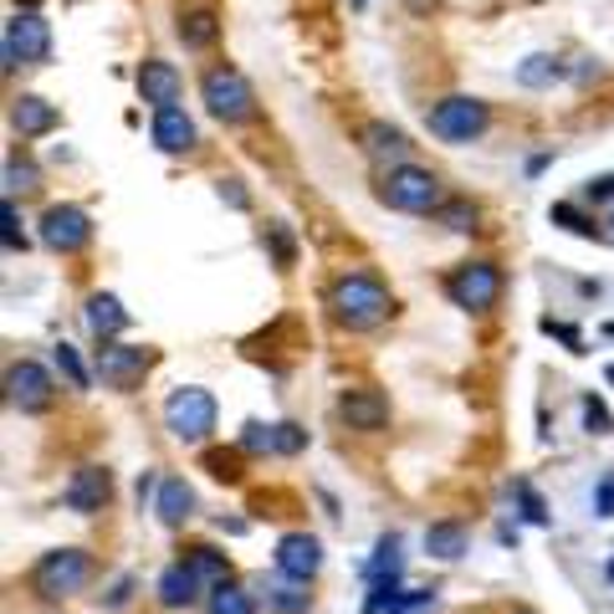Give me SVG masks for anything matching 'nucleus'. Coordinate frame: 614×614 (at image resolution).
Segmentation results:
<instances>
[{
	"label": "nucleus",
	"instance_id": "nucleus-1",
	"mask_svg": "<svg viewBox=\"0 0 614 614\" xmlns=\"http://www.w3.org/2000/svg\"><path fill=\"white\" fill-rule=\"evenodd\" d=\"M328 308L344 328L359 333V328H380L384 317L395 313V298H389V287H384L374 272H344V277L328 287Z\"/></svg>",
	"mask_w": 614,
	"mask_h": 614
},
{
	"label": "nucleus",
	"instance_id": "nucleus-2",
	"mask_svg": "<svg viewBox=\"0 0 614 614\" xmlns=\"http://www.w3.org/2000/svg\"><path fill=\"white\" fill-rule=\"evenodd\" d=\"M374 195H380L389 210H410V216H435V210L446 205L441 180L420 165H389L380 174V184H374Z\"/></svg>",
	"mask_w": 614,
	"mask_h": 614
},
{
	"label": "nucleus",
	"instance_id": "nucleus-3",
	"mask_svg": "<svg viewBox=\"0 0 614 614\" xmlns=\"http://www.w3.org/2000/svg\"><path fill=\"white\" fill-rule=\"evenodd\" d=\"M200 98H205L210 118H220V123H246V118H256V93H251L246 72L231 67V62L205 67V77H200Z\"/></svg>",
	"mask_w": 614,
	"mask_h": 614
},
{
	"label": "nucleus",
	"instance_id": "nucleus-4",
	"mask_svg": "<svg viewBox=\"0 0 614 614\" xmlns=\"http://www.w3.org/2000/svg\"><path fill=\"white\" fill-rule=\"evenodd\" d=\"M165 425L174 441H205V435L216 431V395L210 389H200V384H180V389H169L165 399Z\"/></svg>",
	"mask_w": 614,
	"mask_h": 614
},
{
	"label": "nucleus",
	"instance_id": "nucleus-5",
	"mask_svg": "<svg viewBox=\"0 0 614 614\" xmlns=\"http://www.w3.org/2000/svg\"><path fill=\"white\" fill-rule=\"evenodd\" d=\"M425 123H431L435 139H446V144H471V139H482L486 123H492V113H486L482 98H471V93H450V98H441L425 113Z\"/></svg>",
	"mask_w": 614,
	"mask_h": 614
},
{
	"label": "nucleus",
	"instance_id": "nucleus-6",
	"mask_svg": "<svg viewBox=\"0 0 614 614\" xmlns=\"http://www.w3.org/2000/svg\"><path fill=\"white\" fill-rule=\"evenodd\" d=\"M0 57H5V72H16V67H36L51 57V26L41 11H16V16L5 21V41H0Z\"/></svg>",
	"mask_w": 614,
	"mask_h": 614
},
{
	"label": "nucleus",
	"instance_id": "nucleus-7",
	"mask_svg": "<svg viewBox=\"0 0 614 614\" xmlns=\"http://www.w3.org/2000/svg\"><path fill=\"white\" fill-rule=\"evenodd\" d=\"M87 574H93V564H87L83 549H57V553H41V564L32 568V589L36 599H67L83 589Z\"/></svg>",
	"mask_w": 614,
	"mask_h": 614
},
{
	"label": "nucleus",
	"instance_id": "nucleus-8",
	"mask_svg": "<svg viewBox=\"0 0 614 614\" xmlns=\"http://www.w3.org/2000/svg\"><path fill=\"white\" fill-rule=\"evenodd\" d=\"M446 298L466 313H486V308H497L502 298V272L492 262H466L456 266L446 277Z\"/></svg>",
	"mask_w": 614,
	"mask_h": 614
},
{
	"label": "nucleus",
	"instance_id": "nucleus-9",
	"mask_svg": "<svg viewBox=\"0 0 614 614\" xmlns=\"http://www.w3.org/2000/svg\"><path fill=\"white\" fill-rule=\"evenodd\" d=\"M41 241H47L57 256H77V251L93 241V220L77 205H51L41 216Z\"/></svg>",
	"mask_w": 614,
	"mask_h": 614
},
{
	"label": "nucleus",
	"instance_id": "nucleus-10",
	"mask_svg": "<svg viewBox=\"0 0 614 614\" xmlns=\"http://www.w3.org/2000/svg\"><path fill=\"white\" fill-rule=\"evenodd\" d=\"M154 353L149 349H133V344H103L98 349V374L103 384H113V389H139L144 374H149Z\"/></svg>",
	"mask_w": 614,
	"mask_h": 614
},
{
	"label": "nucleus",
	"instance_id": "nucleus-11",
	"mask_svg": "<svg viewBox=\"0 0 614 614\" xmlns=\"http://www.w3.org/2000/svg\"><path fill=\"white\" fill-rule=\"evenodd\" d=\"M5 399L16 405V410H47L51 405V374L41 364H32V359H21V364L5 369Z\"/></svg>",
	"mask_w": 614,
	"mask_h": 614
},
{
	"label": "nucleus",
	"instance_id": "nucleus-12",
	"mask_svg": "<svg viewBox=\"0 0 614 614\" xmlns=\"http://www.w3.org/2000/svg\"><path fill=\"white\" fill-rule=\"evenodd\" d=\"M108 497H113V477L103 471V466H83L72 482H67L62 502H67V513H103L108 507Z\"/></svg>",
	"mask_w": 614,
	"mask_h": 614
},
{
	"label": "nucleus",
	"instance_id": "nucleus-13",
	"mask_svg": "<svg viewBox=\"0 0 614 614\" xmlns=\"http://www.w3.org/2000/svg\"><path fill=\"white\" fill-rule=\"evenodd\" d=\"M180 72H174V62H165V57H144L139 62V98L149 103V108H169V103H180Z\"/></svg>",
	"mask_w": 614,
	"mask_h": 614
},
{
	"label": "nucleus",
	"instance_id": "nucleus-14",
	"mask_svg": "<svg viewBox=\"0 0 614 614\" xmlns=\"http://www.w3.org/2000/svg\"><path fill=\"white\" fill-rule=\"evenodd\" d=\"M317 564H323V549H317V538H308V532H287L282 543H277V574L282 579H313Z\"/></svg>",
	"mask_w": 614,
	"mask_h": 614
},
{
	"label": "nucleus",
	"instance_id": "nucleus-15",
	"mask_svg": "<svg viewBox=\"0 0 614 614\" xmlns=\"http://www.w3.org/2000/svg\"><path fill=\"white\" fill-rule=\"evenodd\" d=\"M154 144H159V149L165 154H190L195 149V123H190V113H184V108H174V103H169V108H154Z\"/></svg>",
	"mask_w": 614,
	"mask_h": 614
},
{
	"label": "nucleus",
	"instance_id": "nucleus-16",
	"mask_svg": "<svg viewBox=\"0 0 614 614\" xmlns=\"http://www.w3.org/2000/svg\"><path fill=\"white\" fill-rule=\"evenodd\" d=\"M359 144H364L369 159H395V165H405V154H410V133L395 129V123H384V118H374V123L359 129Z\"/></svg>",
	"mask_w": 614,
	"mask_h": 614
},
{
	"label": "nucleus",
	"instance_id": "nucleus-17",
	"mask_svg": "<svg viewBox=\"0 0 614 614\" xmlns=\"http://www.w3.org/2000/svg\"><path fill=\"white\" fill-rule=\"evenodd\" d=\"M338 416L349 420L353 431H384L389 405H384V395H374V389H349V395L338 399Z\"/></svg>",
	"mask_w": 614,
	"mask_h": 614
},
{
	"label": "nucleus",
	"instance_id": "nucleus-18",
	"mask_svg": "<svg viewBox=\"0 0 614 614\" xmlns=\"http://www.w3.org/2000/svg\"><path fill=\"white\" fill-rule=\"evenodd\" d=\"M11 129H16L21 139H41V133L57 129V108H51L47 98H36V93H21V98L11 103Z\"/></svg>",
	"mask_w": 614,
	"mask_h": 614
},
{
	"label": "nucleus",
	"instance_id": "nucleus-19",
	"mask_svg": "<svg viewBox=\"0 0 614 614\" xmlns=\"http://www.w3.org/2000/svg\"><path fill=\"white\" fill-rule=\"evenodd\" d=\"M174 36L184 41V51H205L220 41V16L210 11V5H200V11H180V21H174Z\"/></svg>",
	"mask_w": 614,
	"mask_h": 614
},
{
	"label": "nucleus",
	"instance_id": "nucleus-20",
	"mask_svg": "<svg viewBox=\"0 0 614 614\" xmlns=\"http://www.w3.org/2000/svg\"><path fill=\"white\" fill-rule=\"evenodd\" d=\"M87 328L108 344V338H118V333L129 328V308H123L113 292H93V298H87Z\"/></svg>",
	"mask_w": 614,
	"mask_h": 614
},
{
	"label": "nucleus",
	"instance_id": "nucleus-21",
	"mask_svg": "<svg viewBox=\"0 0 614 614\" xmlns=\"http://www.w3.org/2000/svg\"><path fill=\"white\" fill-rule=\"evenodd\" d=\"M154 513H159L165 528H180V522H190V513H195V492H190L180 477H165V482H159V497H154Z\"/></svg>",
	"mask_w": 614,
	"mask_h": 614
},
{
	"label": "nucleus",
	"instance_id": "nucleus-22",
	"mask_svg": "<svg viewBox=\"0 0 614 614\" xmlns=\"http://www.w3.org/2000/svg\"><path fill=\"white\" fill-rule=\"evenodd\" d=\"M195 594H200V574L190 564H174L159 574V604H165V610H190Z\"/></svg>",
	"mask_w": 614,
	"mask_h": 614
},
{
	"label": "nucleus",
	"instance_id": "nucleus-23",
	"mask_svg": "<svg viewBox=\"0 0 614 614\" xmlns=\"http://www.w3.org/2000/svg\"><path fill=\"white\" fill-rule=\"evenodd\" d=\"M425 553L441 558V564H456L466 553V528L461 522H431V528H425Z\"/></svg>",
	"mask_w": 614,
	"mask_h": 614
},
{
	"label": "nucleus",
	"instance_id": "nucleus-24",
	"mask_svg": "<svg viewBox=\"0 0 614 614\" xmlns=\"http://www.w3.org/2000/svg\"><path fill=\"white\" fill-rule=\"evenodd\" d=\"M558 77H564V62H558L553 51H532L528 62L517 67V83L522 87H553Z\"/></svg>",
	"mask_w": 614,
	"mask_h": 614
},
{
	"label": "nucleus",
	"instance_id": "nucleus-25",
	"mask_svg": "<svg viewBox=\"0 0 614 614\" xmlns=\"http://www.w3.org/2000/svg\"><path fill=\"white\" fill-rule=\"evenodd\" d=\"M184 564L195 568L200 579H210V583H226V579H231V564H226V553H220V549H205V543L184 553Z\"/></svg>",
	"mask_w": 614,
	"mask_h": 614
},
{
	"label": "nucleus",
	"instance_id": "nucleus-26",
	"mask_svg": "<svg viewBox=\"0 0 614 614\" xmlns=\"http://www.w3.org/2000/svg\"><path fill=\"white\" fill-rule=\"evenodd\" d=\"M364 579H399V538L389 532V538H380V549H374V558L364 564Z\"/></svg>",
	"mask_w": 614,
	"mask_h": 614
},
{
	"label": "nucleus",
	"instance_id": "nucleus-27",
	"mask_svg": "<svg viewBox=\"0 0 614 614\" xmlns=\"http://www.w3.org/2000/svg\"><path fill=\"white\" fill-rule=\"evenodd\" d=\"M435 220H441L446 231H456V236H471L482 216H477V205H471V200H446V205L435 210Z\"/></svg>",
	"mask_w": 614,
	"mask_h": 614
},
{
	"label": "nucleus",
	"instance_id": "nucleus-28",
	"mask_svg": "<svg viewBox=\"0 0 614 614\" xmlns=\"http://www.w3.org/2000/svg\"><path fill=\"white\" fill-rule=\"evenodd\" d=\"M266 594H272V610H282V614H308V604H313V594H302V579L272 583Z\"/></svg>",
	"mask_w": 614,
	"mask_h": 614
},
{
	"label": "nucleus",
	"instance_id": "nucleus-29",
	"mask_svg": "<svg viewBox=\"0 0 614 614\" xmlns=\"http://www.w3.org/2000/svg\"><path fill=\"white\" fill-rule=\"evenodd\" d=\"M210 614H256L246 589H236V583H216V594H210Z\"/></svg>",
	"mask_w": 614,
	"mask_h": 614
},
{
	"label": "nucleus",
	"instance_id": "nucleus-30",
	"mask_svg": "<svg viewBox=\"0 0 614 614\" xmlns=\"http://www.w3.org/2000/svg\"><path fill=\"white\" fill-rule=\"evenodd\" d=\"M425 610H435V589H405V594H395L384 604V614H425Z\"/></svg>",
	"mask_w": 614,
	"mask_h": 614
},
{
	"label": "nucleus",
	"instance_id": "nucleus-31",
	"mask_svg": "<svg viewBox=\"0 0 614 614\" xmlns=\"http://www.w3.org/2000/svg\"><path fill=\"white\" fill-rule=\"evenodd\" d=\"M57 369H62V380L72 384V389H87V384H93V374L83 369V359H77L72 344H57Z\"/></svg>",
	"mask_w": 614,
	"mask_h": 614
},
{
	"label": "nucleus",
	"instance_id": "nucleus-32",
	"mask_svg": "<svg viewBox=\"0 0 614 614\" xmlns=\"http://www.w3.org/2000/svg\"><path fill=\"white\" fill-rule=\"evenodd\" d=\"M36 184H41V174H36V165L32 159H11V165H5V190H11V195H32Z\"/></svg>",
	"mask_w": 614,
	"mask_h": 614
},
{
	"label": "nucleus",
	"instance_id": "nucleus-33",
	"mask_svg": "<svg viewBox=\"0 0 614 614\" xmlns=\"http://www.w3.org/2000/svg\"><path fill=\"white\" fill-rule=\"evenodd\" d=\"M205 471L216 482H241V450H210L205 456Z\"/></svg>",
	"mask_w": 614,
	"mask_h": 614
},
{
	"label": "nucleus",
	"instance_id": "nucleus-34",
	"mask_svg": "<svg viewBox=\"0 0 614 614\" xmlns=\"http://www.w3.org/2000/svg\"><path fill=\"white\" fill-rule=\"evenodd\" d=\"M513 497H517V507H522V522H532V528H543V522H549V507L538 502V492H532L528 482H513Z\"/></svg>",
	"mask_w": 614,
	"mask_h": 614
},
{
	"label": "nucleus",
	"instance_id": "nucleus-35",
	"mask_svg": "<svg viewBox=\"0 0 614 614\" xmlns=\"http://www.w3.org/2000/svg\"><path fill=\"white\" fill-rule=\"evenodd\" d=\"M549 216H553V220H558V226H564V231H574V236H594V231H599L594 220H583V216H579V210H574V205H564V200H558V205H553Z\"/></svg>",
	"mask_w": 614,
	"mask_h": 614
},
{
	"label": "nucleus",
	"instance_id": "nucleus-36",
	"mask_svg": "<svg viewBox=\"0 0 614 614\" xmlns=\"http://www.w3.org/2000/svg\"><path fill=\"white\" fill-rule=\"evenodd\" d=\"M266 241H272V256H277V266L298 262V246H292V231H287V226H266Z\"/></svg>",
	"mask_w": 614,
	"mask_h": 614
},
{
	"label": "nucleus",
	"instance_id": "nucleus-37",
	"mask_svg": "<svg viewBox=\"0 0 614 614\" xmlns=\"http://www.w3.org/2000/svg\"><path fill=\"white\" fill-rule=\"evenodd\" d=\"M302 446H308V431H298V425H272V450H282V456H298Z\"/></svg>",
	"mask_w": 614,
	"mask_h": 614
},
{
	"label": "nucleus",
	"instance_id": "nucleus-38",
	"mask_svg": "<svg viewBox=\"0 0 614 614\" xmlns=\"http://www.w3.org/2000/svg\"><path fill=\"white\" fill-rule=\"evenodd\" d=\"M583 425H589V435H614V420H610V410L599 405L594 395L583 399Z\"/></svg>",
	"mask_w": 614,
	"mask_h": 614
},
{
	"label": "nucleus",
	"instance_id": "nucleus-39",
	"mask_svg": "<svg viewBox=\"0 0 614 614\" xmlns=\"http://www.w3.org/2000/svg\"><path fill=\"white\" fill-rule=\"evenodd\" d=\"M5 251H26V231H21L16 200H5Z\"/></svg>",
	"mask_w": 614,
	"mask_h": 614
},
{
	"label": "nucleus",
	"instance_id": "nucleus-40",
	"mask_svg": "<svg viewBox=\"0 0 614 614\" xmlns=\"http://www.w3.org/2000/svg\"><path fill=\"white\" fill-rule=\"evenodd\" d=\"M241 450H251V456H262V450H272V425H256V420H251L246 435H241Z\"/></svg>",
	"mask_w": 614,
	"mask_h": 614
},
{
	"label": "nucleus",
	"instance_id": "nucleus-41",
	"mask_svg": "<svg viewBox=\"0 0 614 614\" xmlns=\"http://www.w3.org/2000/svg\"><path fill=\"white\" fill-rule=\"evenodd\" d=\"M543 333H553V338H564L574 353H583V338H579V328H568V323H553V317H543Z\"/></svg>",
	"mask_w": 614,
	"mask_h": 614
},
{
	"label": "nucleus",
	"instance_id": "nucleus-42",
	"mask_svg": "<svg viewBox=\"0 0 614 614\" xmlns=\"http://www.w3.org/2000/svg\"><path fill=\"white\" fill-rule=\"evenodd\" d=\"M594 507H599V517H614V471L594 486Z\"/></svg>",
	"mask_w": 614,
	"mask_h": 614
},
{
	"label": "nucleus",
	"instance_id": "nucleus-43",
	"mask_svg": "<svg viewBox=\"0 0 614 614\" xmlns=\"http://www.w3.org/2000/svg\"><path fill=\"white\" fill-rule=\"evenodd\" d=\"M220 200H226L231 210H246V205H251V195L241 190V180H220Z\"/></svg>",
	"mask_w": 614,
	"mask_h": 614
},
{
	"label": "nucleus",
	"instance_id": "nucleus-44",
	"mask_svg": "<svg viewBox=\"0 0 614 614\" xmlns=\"http://www.w3.org/2000/svg\"><path fill=\"white\" fill-rule=\"evenodd\" d=\"M589 200H614V174H599V180H589Z\"/></svg>",
	"mask_w": 614,
	"mask_h": 614
},
{
	"label": "nucleus",
	"instance_id": "nucleus-45",
	"mask_svg": "<svg viewBox=\"0 0 614 614\" xmlns=\"http://www.w3.org/2000/svg\"><path fill=\"white\" fill-rule=\"evenodd\" d=\"M549 159H553V154H532V159H528V174H543V169H549Z\"/></svg>",
	"mask_w": 614,
	"mask_h": 614
},
{
	"label": "nucleus",
	"instance_id": "nucleus-46",
	"mask_svg": "<svg viewBox=\"0 0 614 614\" xmlns=\"http://www.w3.org/2000/svg\"><path fill=\"white\" fill-rule=\"evenodd\" d=\"M36 5H41V0H21V11H36Z\"/></svg>",
	"mask_w": 614,
	"mask_h": 614
},
{
	"label": "nucleus",
	"instance_id": "nucleus-47",
	"mask_svg": "<svg viewBox=\"0 0 614 614\" xmlns=\"http://www.w3.org/2000/svg\"><path fill=\"white\" fill-rule=\"evenodd\" d=\"M604 579H610V583H614V558H610V568H604Z\"/></svg>",
	"mask_w": 614,
	"mask_h": 614
},
{
	"label": "nucleus",
	"instance_id": "nucleus-48",
	"mask_svg": "<svg viewBox=\"0 0 614 614\" xmlns=\"http://www.w3.org/2000/svg\"><path fill=\"white\" fill-rule=\"evenodd\" d=\"M604 338H614V323H604Z\"/></svg>",
	"mask_w": 614,
	"mask_h": 614
},
{
	"label": "nucleus",
	"instance_id": "nucleus-49",
	"mask_svg": "<svg viewBox=\"0 0 614 614\" xmlns=\"http://www.w3.org/2000/svg\"><path fill=\"white\" fill-rule=\"evenodd\" d=\"M604 380H610V384H614V364H610V369H604Z\"/></svg>",
	"mask_w": 614,
	"mask_h": 614
},
{
	"label": "nucleus",
	"instance_id": "nucleus-50",
	"mask_svg": "<svg viewBox=\"0 0 614 614\" xmlns=\"http://www.w3.org/2000/svg\"><path fill=\"white\" fill-rule=\"evenodd\" d=\"M364 5H369V0H353V11H364Z\"/></svg>",
	"mask_w": 614,
	"mask_h": 614
},
{
	"label": "nucleus",
	"instance_id": "nucleus-51",
	"mask_svg": "<svg viewBox=\"0 0 614 614\" xmlns=\"http://www.w3.org/2000/svg\"><path fill=\"white\" fill-rule=\"evenodd\" d=\"M610 226H614V216H610Z\"/></svg>",
	"mask_w": 614,
	"mask_h": 614
}]
</instances>
